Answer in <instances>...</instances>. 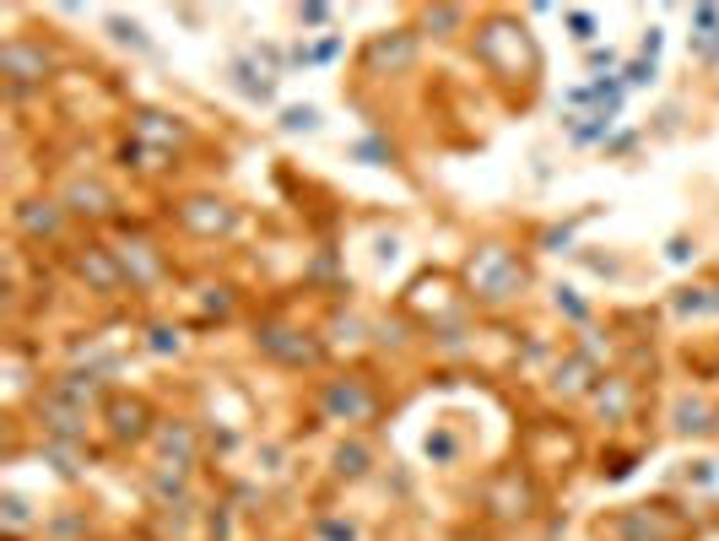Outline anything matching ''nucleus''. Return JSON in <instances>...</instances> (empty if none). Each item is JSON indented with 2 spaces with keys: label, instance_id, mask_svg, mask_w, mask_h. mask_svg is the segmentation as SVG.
Instances as JSON below:
<instances>
[{
  "label": "nucleus",
  "instance_id": "f257e3e1",
  "mask_svg": "<svg viewBox=\"0 0 719 541\" xmlns=\"http://www.w3.org/2000/svg\"><path fill=\"white\" fill-rule=\"evenodd\" d=\"M471 287H476V298L503 303V298H514L519 287H525V266H519L514 249L487 244V249H476V260H471Z\"/></svg>",
  "mask_w": 719,
  "mask_h": 541
},
{
  "label": "nucleus",
  "instance_id": "f03ea898",
  "mask_svg": "<svg viewBox=\"0 0 719 541\" xmlns=\"http://www.w3.org/2000/svg\"><path fill=\"white\" fill-rule=\"evenodd\" d=\"M0 71H6L11 92H28V87H44L49 82L55 55H49L38 38H6V49H0Z\"/></svg>",
  "mask_w": 719,
  "mask_h": 541
},
{
  "label": "nucleus",
  "instance_id": "7ed1b4c3",
  "mask_svg": "<svg viewBox=\"0 0 719 541\" xmlns=\"http://www.w3.org/2000/svg\"><path fill=\"white\" fill-rule=\"evenodd\" d=\"M411 60H417V33L411 28H384V33L368 38V49H363V71L368 76L411 71Z\"/></svg>",
  "mask_w": 719,
  "mask_h": 541
},
{
  "label": "nucleus",
  "instance_id": "20e7f679",
  "mask_svg": "<svg viewBox=\"0 0 719 541\" xmlns=\"http://www.w3.org/2000/svg\"><path fill=\"white\" fill-rule=\"evenodd\" d=\"M179 222L190 233H201V239H217V233H233L238 211L228 201H211V195H190V201L179 206Z\"/></svg>",
  "mask_w": 719,
  "mask_h": 541
},
{
  "label": "nucleus",
  "instance_id": "39448f33",
  "mask_svg": "<svg viewBox=\"0 0 719 541\" xmlns=\"http://www.w3.org/2000/svg\"><path fill=\"white\" fill-rule=\"evenodd\" d=\"M374 390L363 385V379H336V385L325 390V412L341 417V422H368L374 417Z\"/></svg>",
  "mask_w": 719,
  "mask_h": 541
},
{
  "label": "nucleus",
  "instance_id": "423d86ee",
  "mask_svg": "<svg viewBox=\"0 0 719 541\" xmlns=\"http://www.w3.org/2000/svg\"><path fill=\"white\" fill-rule=\"evenodd\" d=\"M60 206H65V211H76V217H87V222L114 217V195L103 190L98 179H71V184L60 190Z\"/></svg>",
  "mask_w": 719,
  "mask_h": 541
},
{
  "label": "nucleus",
  "instance_id": "0eeeda50",
  "mask_svg": "<svg viewBox=\"0 0 719 541\" xmlns=\"http://www.w3.org/2000/svg\"><path fill=\"white\" fill-rule=\"evenodd\" d=\"M109 433L119 444H141L146 433H152V406L141 401V395H119V401H109Z\"/></svg>",
  "mask_w": 719,
  "mask_h": 541
},
{
  "label": "nucleus",
  "instance_id": "6e6552de",
  "mask_svg": "<svg viewBox=\"0 0 719 541\" xmlns=\"http://www.w3.org/2000/svg\"><path fill=\"white\" fill-rule=\"evenodd\" d=\"M11 217H17L22 239H60V228H65V206L60 201H22Z\"/></svg>",
  "mask_w": 719,
  "mask_h": 541
},
{
  "label": "nucleus",
  "instance_id": "1a4fd4ad",
  "mask_svg": "<svg viewBox=\"0 0 719 541\" xmlns=\"http://www.w3.org/2000/svg\"><path fill=\"white\" fill-rule=\"evenodd\" d=\"M260 347L271 352V358L292 363V368H303V363H319V347H314V341H303L298 331H260Z\"/></svg>",
  "mask_w": 719,
  "mask_h": 541
},
{
  "label": "nucleus",
  "instance_id": "9d476101",
  "mask_svg": "<svg viewBox=\"0 0 719 541\" xmlns=\"http://www.w3.org/2000/svg\"><path fill=\"white\" fill-rule=\"evenodd\" d=\"M157 450H163L173 466H190L195 460V433H190V422H157Z\"/></svg>",
  "mask_w": 719,
  "mask_h": 541
},
{
  "label": "nucleus",
  "instance_id": "9b49d317",
  "mask_svg": "<svg viewBox=\"0 0 719 541\" xmlns=\"http://www.w3.org/2000/svg\"><path fill=\"white\" fill-rule=\"evenodd\" d=\"M692 55L698 60H719V6H692Z\"/></svg>",
  "mask_w": 719,
  "mask_h": 541
},
{
  "label": "nucleus",
  "instance_id": "f8f14e48",
  "mask_svg": "<svg viewBox=\"0 0 719 541\" xmlns=\"http://www.w3.org/2000/svg\"><path fill=\"white\" fill-rule=\"evenodd\" d=\"M671 428L676 433H714L719 417L698 401V395H682V401H676V422H671Z\"/></svg>",
  "mask_w": 719,
  "mask_h": 541
},
{
  "label": "nucleus",
  "instance_id": "ddd939ff",
  "mask_svg": "<svg viewBox=\"0 0 719 541\" xmlns=\"http://www.w3.org/2000/svg\"><path fill=\"white\" fill-rule=\"evenodd\" d=\"M368 466H374V455H368V444H341V450H336V477L357 482V477H368Z\"/></svg>",
  "mask_w": 719,
  "mask_h": 541
},
{
  "label": "nucleus",
  "instance_id": "4468645a",
  "mask_svg": "<svg viewBox=\"0 0 719 541\" xmlns=\"http://www.w3.org/2000/svg\"><path fill=\"white\" fill-rule=\"evenodd\" d=\"M422 22H428L433 38H455V33L465 28V11H460V6H438V11H428Z\"/></svg>",
  "mask_w": 719,
  "mask_h": 541
},
{
  "label": "nucleus",
  "instance_id": "2eb2a0df",
  "mask_svg": "<svg viewBox=\"0 0 719 541\" xmlns=\"http://www.w3.org/2000/svg\"><path fill=\"white\" fill-rule=\"evenodd\" d=\"M428 455L438 460V466H449V460H455V455H460L455 433H449V428H438V433H428Z\"/></svg>",
  "mask_w": 719,
  "mask_h": 541
},
{
  "label": "nucleus",
  "instance_id": "dca6fc26",
  "mask_svg": "<svg viewBox=\"0 0 719 541\" xmlns=\"http://www.w3.org/2000/svg\"><path fill=\"white\" fill-rule=\"evenodd\" d=\"M109 33L119 38V44H130V49H146L141 28H136V22H125V17H109Z\"/></svg>",
  "mask_w": 719,
  "mask_h": 541
},
{
  "label": "nucleus",
  "instance_id": "f3484780",
  "mask_svg": "<svg viewBox=\"0 0 719 541\" xmlns=\"http://www.w3.org/2000/svg\"><path fill=\"white\" fill-rule=\"evenodd\" d=\"M319 125V114L309 109V103H303V109H287L282 114V130H314Z\"/></svg>",
  "mask_w": 719,
  "mask_h": 541
},
{
  "label": "nucleus",
  "instance_id": "a211bd4d",
  "mask_svg": "<svg viewBox=\"0 0 719 541\" xmlns=\"http://www.w3.org/2000/svg\"><path fill=\"white\" fill-rule=\"evenodd\" d=\"M352 157H368V163H395V152L384 147V141H357Z\"/></svg>",
  "mask_w": 719,
  "mask_h": 541
},
{
  "label": "nucleus",
  "instance_id": "6ab92c4d",
  "mask_svg": "<svg viewBox=\"0 0 719 541\" xmlns=\"http://www.w3.org/2000/svg\"><path fill=\"white\" fill-rule=\"evenodd\" d=\"M568 28H574L579 44H590V38H595V17H590V11H568Z\"/></svg>",
  "mask_w": 719,
  "mask_h": 541
},
{
  "label": "nucleus",
  "instance_id": "aec40b11",
  "mask_svg": "<svg viewBox=\"0 0 719 541\" xmlns=\"http://www.w3.org/2000/svg\"><path fill=\"white\" fill-rule=\"evenodd\" d=\"M622 76H628V87H644V82H655V60H633V65H628V71H622Z\"/></svg>",
  "mask_w": 719,
  "mask_h": 541
},
{
  "label": "nucleus",
  "instance_id": "412c9836",
  "mask_svg": "<svg viewBox=\"0 0 719 541\" xmlns=\"http://www.w3.org/2000/svg\"><path fill=\"white\" fill-rule=\"evenodd\" d=\"M541 244H547L552 255H563V249L574 244V228H547V233H541Z\"/></svg>",
  "mask_w": 719,
  "mask_h": 541
},
{
  "label": "nucleus",
  "instance_id": "4be33fe9",
  "mask_svg": "<svg viewBox=\"0 0 719 541\" xmlns=\"http://www.w3.org/2000/svg\"><path fill=\"white\" fill-rule=\"evenodd\" d=\"M557 309H568L574 320H584V314H590V309H584V303L574 298V287H557Z\"/></svg>",
  "mask_w": 719,
  "mask_h": 541
},
{
  "label": "nucleus",
  "instance_id": "5701e85b",
  "mask_svg": "<svg viewBox=\"0 0 719 541\" xmlns=\"http://www.w3.org/2000/svg\"><path fill=\"white\" fill-rule=\"evenodd\" d=\"M6 525H11V531H22V525H28V509H22V498H6Z\"/></svg>",
  "mask_w": 719,
  "mask_h": 541
},
{
  "label": "nucleus",
  "instance_id": "b1692460",
  "mask_svg": "<svg viewBox=\"0 0 719 541\" xmlns=\"http://www.w3.org/2000/svg\"><path fill=\"white\" fill-rule=\"evenodd\" d=\"M298 22H314V28H319V22H330V6H303Z\"/></svg>",
  "mask_w": 719,
  "mask_h": 541
}]
</instances>
